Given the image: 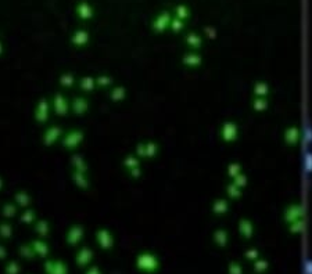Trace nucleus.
<instances>
[{
  "mask_svg": "<svg viewBox=\"0 0 312 274\" xmlns=\"http://www.w3.org/2000/svg\"><path fill=\"white\" fill-rule=\"evenodd\" d=\"M305 169L308 173H312V153H308L305 155Z\"/></svg>",
  "mask_w": 312,
  "mask_h": 274,
  "instance_id": "obj_1",
  "label": "nucleus"
}]
</instances>
